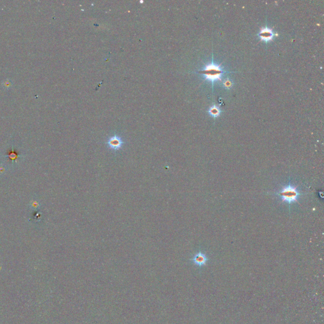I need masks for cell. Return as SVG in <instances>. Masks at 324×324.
I'll list each match as a JSON object with an SVG mask.
<instances>
[{
    "mask_svg": "<svg viewBox=\"0 0 324 324\" xmlns=\"http://www.w3.org/2000/svg\"><path fill=\"white\" fill-rule=\"evenodd\" d=\"M274 195L279 198L282 203H286L290 206L293 203H299L301 193L298 186L289 182L287 184L282 185L281 190Z\"/></svg>",
    "mask_w": 324,
    "mask_h": 324,
    "instance_id": "1",
    "label": "cell"
},
{
    "mask_svg": "<svg viewBox=\"0 0 324 324\" xmlns=\"http://www.w3.org/2000/svg\"><path fill=\"white\" fill-rule=\"evenodd\" d=\"M198 73L202 75L206 80L211 82L213 89V84L215 81L221 80L222 75L229 72L224 71L220 65L214 63L212 58V62L210 64L205 65L203 69L198 70Z\"/></svg>",
    "mask_w": 324,
    "mask_h": 324,
    "instance_id": "2",
    "label": "cell"
},
{
    "mask_svg": "<svg viewBox=\"0 0 324 324\" xmlns=\"http://www.w3.org/2000/svg\"><path fill=\"white\" fill-rule=\"evenodd\" d=\"M106 144L111 149L117 151L122 148L124 142L121 137L118 135H114L108 139Z\"/></svg>",
    "mask_w": 324,
    "mask_h": 324,
    "instance_id": "3",
    "label": "cell"
},
{
    "mask_svg": "<svg viewBox=\"0 0 324 324\" xmlns=\"http://www.w3.org/2000/svg\"><path fill=\"white\" fill-rule=\"evenodd\" d=\"M208 260L209 258L207 255L201 251L195 254L191 259V261L193 262V263L199 267L205 266L207 264Z\"/></svg>",
    "mask_w": 324,
    "mask_h": 324,
    "instance_id": "4",
    "label": "cell"
},
{
    "mask_svg": "<svg viewBox=\"0 0 324 324\" xmlns=\"http://www.w3.org/2000/svg\"><path fill=\"white\" fill-rule=\"evenodd\" d=\"M258 36L261 41L268 43L269 41H271L274 39L275 35L272 29L269 28L267 26H265L261 29Z\"/></svg>",
    "mask_w": 324,
    "mask_h": 324,
    "instance_id": "5",
    "label": "cell"
},
{
    "mask_svg": "<svg viewBox=\"0 0 324 324\" xmlns=\"http://www.w3.org/2000/svg\"><path fill=\"white\" fill-rule=\"evenodd\" d=\"M221 112H222V111L220 108L215 104L210 106V108L208 110V114H210V115L214 118L219 117L220 115L221 114Z\"/></svg>",
    "mask_w": 324,
    "mask_h": 324,
    "instance_id": "6",
    "label": "cell"
},
{
    "mask_svg": "<svg viewBox=\"0 0 324 324\" xmlns=\"http://www.w3.org/2000/svg\"><path fill=\"white\" fill-rule=\"evenodd\" d=\"M29 208L31 210H33V211H36L38 210H39L41 207V203L40 201L37 200V199H33L31 201L30 203H29Z\"/></svg>",
    "mask_w": 324,
    "mask_h": 324,
    "instance_id": "7",
    "label": "cell"
},
{
    "mask_svg": "<svg viewBox=\"0 0 324 324\" xmlns=\"http://www.w3.org/2000/svg\"><path fill=\"white\" fill-rule=\"evenodd\" d=\"M232 85H233L232 81L231 80H230L229 78H227V79L224 80V83H223V86L225 88L229 89L232 87Z\"/></svg>",
    "mask_w": 324,
    "mask_h": 324,
    "instance_id": "8",
    "label": "cell"
},
{
    "mask_svg": "<svg viewBox=\"0 0 324 324\" xmlns=\"http://www.w3.org/2000/svg\"><path fill=\"white\" fill-rule=\"evenodd\" d=\"M8 168L5 164H0V175H5L7 172Z\"/></svg>",
    "mask_w": 324,
    "mask_h": 324,
    "instance_id": "9",
    "label": "cell"
},
{
    "mask_svg": "<svg viewBox=\"0 0 324 324\" xmlns=\"http://www.w3.org/2000/svg\"><path fill=\"white\" fill-rule=\"evenodd\" d=\"M7 156H8V157L11 159V160H12V161H14V160H18V159H18V154H17L16 153H15L14 151H13V152L10 153L9 154H8V155H7Z\"/></svg>",
    "mask_w": 324,
    "mask_h": 324,
    "instance_id": "10",
    "label": "cell"
}]
</instances>
